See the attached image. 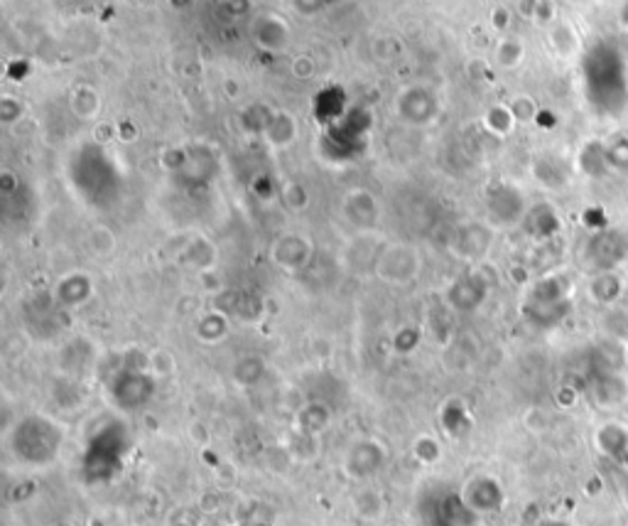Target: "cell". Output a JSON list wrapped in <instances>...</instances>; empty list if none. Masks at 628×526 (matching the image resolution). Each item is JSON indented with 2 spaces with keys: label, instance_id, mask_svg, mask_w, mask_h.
I'll list each match as a JSON object with an SVG mask.
<instances>
[{
  "label": "cell",
  "instance_id": "7",
  "mask_svg": "<svg viewBox=\"0 0 628 526\" xmlns=\"http://www.w3.org/2000/svg\"><path fill=\"white\" fill-rule=\"evenodd\" d=\"M263 133L268 138L273 148H288L297 138V121L285 111H278L275 116L268 118V123L263 128Z\"/></svg>",
  "mask_w": 628,
  "mask_h": 526
},
{
  "label": "cell",
  "instance_id": "1",
  "mask_svg": "<svg viewBox=\"0 0 628 526\" xmlns=\"http://www.w3.org/2000/svg\"><path fill=\"white\" fill-rule=\"evenodd\" d=\"M13 453L22 465L30 467H47L62 448V428L49 418L30 416L20 421L13 431Z\"/></svg>",
  "mask_w": 628,
  "mask_h": 526
},
{
  "label": "cell",
  "instance_id": "3",
  "mask_svg": "<svg viewBox=\"0 0 628 526\" xmlns=\"http://www.w3.org/2000/svg\"><path fill=\"white\" fill-rule=\"evenodd\" d=\"M386 465V450L376 440H359L349 448V453L344 458V470L349 472L356 480L373 477L381 467Z\"/></svg>",
  "mask_w": 628,
  "mask_h": 526
},
{
  "label": "cell",
  "instance_id": "2",
  "mask_svg": "<svg viewBox=\"0 0 628 526\" xmlns=\"http://www.w3.org/2000/svg\"><path fill=\"white\" fill-rule=\"evenodd\" d=\"M123 453H126V438L121 428H103L94 438L89 450L84 455V475L89 482H108L116 477L123 467Z\"/></svg>",
  "mask_w": 628,
  "mask_h": 526
},
{
  "label": "cell",
  "instance_id": "4",
  "mask_svg": "<svg viewBox=\"0 0 628 526\" xmlns=\"http://www.w3.org/2000/svg\"><path fill=\"white\" fill-rule=\"evenodd\" d=\"M150 396H153V379L145 372L128 369L126 374H121L113 381V399L123 409H138V406L148 404Z\"/></svg>",
  "mask_w": 628,
  "mask_h": 526
},
{
  "label": "cell",
  "instance_id": "13",
  "mask_svg": "<svg viewBox=\"0 0 628 526\" xmlns=\"http://www.w3.org/2000/svg\"><path fill=\"white\" fill-rule=\"evenodd\" d=\"M332 413L322 404H310L302 413H300V426L305 428V433H322L324 428L329 426Z\"/></svg>",
  "mask_w": 628,
  "mask_h": 526
},
{
  "label": "cell",
  "instance_id": "11",
  "mask_svg": "<svg viewBox=\"0 0 628 526\" xmlns=\"http://www.w3.org/2000/svg\"><path fill=\"white\" fill-rule=\"evenodd\" d=\"M292 244H295V236H285L273 249V258H278L280 266H285V268H300L310 256V246L305 239H297L295 249H292Z\"/></svg>",
  "mask_w": 628,
  "mask_h": 526
},
{
  "label": "cell",
  "instance_id": "9",
  "mask_svg": "<svg viewBox=\"0 0 628 526\" xmlns=\"http://www.w3.org/2000/svg\"><path fill=\"white\" fill-rule=\"evenodd\" d=\"M346 217L356 224V227H376L378 219V204L368 192H354L346 200Z\"/></svg>",
  "mask_w": 628,
  "mask_h": 526
},
{
  "label": "cell",
  "instance_id": "18",
  "mask_svg": "<svg viewBox=\"0 0 628 526\" xmlns=\"http://www.w3.org/2000/svg\"><path fill=\"white\" fill-rule=\"evenodd\" d=\"M535 526H570L565 521H557V519H545V521H538Z\"/></svg>",
  "mask_w": 628,
  "mask_h": 526
},
{
  "label": "cell",
  "instance_id": "6",
  "mask_svg": "<svg viewBox=\"0 0 628 526\" xmlns=\"http://www.w3.org/2000/svg\"><path fill=\"white\" fill-rule=\"evenodd\" d=\"M378 273L390 283L410 281V278H415V273H417V256H415L413 249L393 246L378 261Z\"/></svg>",
  "mask_w": 628,
  "mask_h": 526
},
{
  "label": "cell",
  "instance_id": "12",
  "mask_svg": "<svg viewBox=\"0 0 628 526\" xmlns=\"http://www.w3.org/2000/svg\"><path fill=\"white\" fill-rule=\"evenodd\" d=\"M91 295V281L86 276H69L57 286V300L62 305H81Z\"/></svg>",
  "mask_w": 628,
  "mask_h": 526
},
{
  "label": "cell",
  "instance_id": "15",
  "mask_svg": "<svg viewBox=\"0 0 628 526\" xmlns=\"http://www.w3.org/2000/svg\"><path fill=\"white\" fill-rule=\"evenodd\" d=\"M523 59V45L516 40V37H508V40H503L501 45H498V62H501V67H506V69H513L516 64Z\"/></svg>",
  "mask_w": 628,
  "mask_h": 526
},
{
  "label": "cell",
  "instance_id": "14",
  "mask_svg": "<svg viewBox=\"0 0 628 526\" xmlns=\"http://www.w3.org/2000/svg\"><path fill=\"white\" fill-rule=\"evenodd\" d=\"M72 109L74 113H79L81 118L96 116V111L101 109L99 94L91 89V86H79L72 96Z\"/></svg>",
  "mask_w": 628,
  "mask_h": 526
},
{
  "label": "cell",
  "instance_id": "17",
  "mask_svg": "<svg viewBox=\"0 0 628 526\" xmlns=\"http://www.w3.org/2000/svg\"><path fill=\"white\" fill-rule=\"evenodd\" d=\"M602 288V293H597L594 298L604 300V303H611V300L616 298L621 293V281L616 278V276H609V273H604L602 278H597L592 286V291H599Z\"/></svg>",
  "mask_w": 628,
  "mask_h": 526
},
{
  "label": "cell",
  "instance_id": "5",
  "mask_svg": "<svg viewBox=\"0 0 628 526\" xmlns=\"http://www.w3.org/2000/svg\"><path fill=\"white\" fill-rule=\"evenodd\" d=\"M462 499L474 514H489V512H498L503 507V490L501 485L491 477H474L464 485Z\"/></svg>",
  "mask_w": 628,
  "mask_h": 526
},
{
  "label": "cell",
  "instance_id": "16",
  "mask_svg": "<svg viewBox=\"0 0 628 526\" xmlns=\"http://www.w3.org/2000/svg\"><path fill=\"white\" fill-rule=\"evenodd\" d=\"M486 123H489V128L491 131H496V133H501V136H506L508 131L513 128V123H516V116H513L511 109H503V106H496V109L489 111V116H486Z\"/></svg>",
  "mask_w": 628,
  "mask_h": 526
},
{
  "label": "cell",
  "instance_id": "10",
  "mask_svg": "<svg viewBox=\"0 0 628 526\" xmlns=\"http://www.w3.org/2000/svg\"><path fill=\"white\" fill-rule=\"evenodd\" d=\"M599 445L616 465H628V433L621 426H606L599 431Z\"/></svg>",
  "mask_w": 628,
  "mask_h": 526
},
{
  "label": "cell",
  "instance_id": "8",
  "mask_svg": "<svg viewBox=\"0 0 628 526\" xmlns=\"http://www.w3.org/2000/svg\"><path fill=\"white\" fill-rule=\"evenodd\" d=\"M253 37L258 40L263 50H283L288 45V25L275 15H268L253 28Z\"/></svg>",
  "mask_w": 628,
  "mask_h": 526
}]
</instances>
